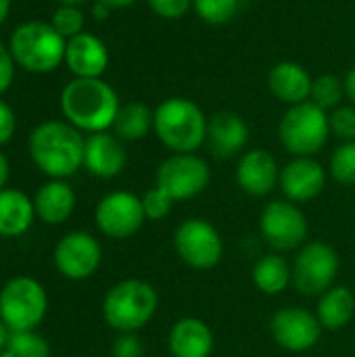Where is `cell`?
Wrapping results in <instances>:
<instances>
[{
    "label": "cell",
    "mask_w": 355,
    "mask_h": 357,
    "mask_svg": "<svg viewBox=\"0 0 355 357\" xmlns=\"http://www.w3.org/2000/svg\"><path fill=\"white\" fill-rule=\"evenodd\" d=\"M86 138L65 119H46L38 123L27 140L33 165L48 180H67L84 167Z\"/></svg>",
    "instance_id": "1"
},
{
    "label": "cell",
    "mask_w": 355,
    "mask_h": 357,
    "mask_svg": "<svg viewBox=\"0 0 355 357\" xmlns=\"http://www.w3.org/2000/svg\"><path fill=\"white\" fill-rule=\"evenodd\" d=\"M61 113L80 132H109L119 111V96L103 77H73L59 96Z\"/></svg>",
    "instance_id": "2"
},
{
    "label": "cell",
    "mask_w": 355,
    "mask_h": 357,
    "mask_svg": "<svg viewBox=\"0 0 355 357\" xmlns=\"http://www.w3.org/2000/svg\"><path fill=\"white\" fill-rule=\"evenodd\" d=\"M207 117L188 98H165L155 109L153 132L172 153H197L207 140Z\"/></svg>",
    "instance_id": "3"
},
{
    "label": "cell",
    "mask_w": 355,
    "mask_h": 357,
    "mask_svg": "<svg viewBox=\"0 0 355 357\" xmlns=\"http://www.w3.org/2000/svg\"><path fill=\"white\" fill-rule=\"evenodd\" d=\"M6 46L17 67L29 73H50L65 63L67 40L50 23L33 19L13 29Z\"/></svg>",
    "instance_id": "4"
},
{
    "label": "cell",
    "mask_w": 355,
    "mask_h": 357,
    "mask_svg": "<svg viewBox=\"0 0 355 357\" xmlns=\"http://www.w3.org/2000/svg\"><path fill=\"white\" fill-rule=\"evenodd\" d=\"M159 307L155 287L140 278H126L113 284L103 299V318L117 333H138Z\"/></svg>",
    "instance_id": "5"
},
{
    "label": "cell",
    "mask_w": 355,
    "mask_h": 357,
    "mask_svg": "<svg viewBox=\"0 0 355 357\" xmlns=\"http://www.w3.org/2000/svg\"><path fill=\"white\" fill-rule=\"evenodd\" d=\"M48 314V293L31 276H13L0 289V320L8 333L36 331Z\"/></svg>",
    "instance_id": "6"
},
{
    "label": "cell",
    "mask_w": 355,
    "mask_h": 357,
    "mask_svg": "<svg viewBox=\"0 0 355 357\" xmlns=\"http://www.w3.org/2000/svg\"><path fill=\"white\" fill-rule=\"evenodd\" d=\"M328 136V113L312 100L289 107L278 126V138L282 146L295 157L316 155L326 144Z\"/></svg>",
    "instance_id": "7"
},
{
    "label": "cell",
    "mask_w": 355,
    "mask_h": 357,
    "mask_svg": "<svg viewBox=\"0 0 355 357\" xmlns=\"http://www.w3.org/2000/svg\"><path fill=\"white\" fill-rule=\"evenodd\" d=\"M293 270V287L305 297H320L331 287H335V278L339 272V255L337 251L322 241L305 243L291 266Z\"/></svg>",
    "instance_id": "8"
},
{
    "label": "cell",
    "mask_w": 355,
    "mask_h": 357,
    "mask_svg": "<svg viewBox=\"0 0 355 357\" xmlns=\"http://www.w3.org/2000/svg\"><path fill=\"white\" fill-rule=\"evenodd\" d=\"M211 180V169L197 153H174L157 167V188L174 203L199 197Z\"/></svg>",
    "instance_id": "9"
},
{
    "label": "cell",
    "mask_w": 355,
    "mask_h": 357,
    "mask_svg": "<svg viewBox=\"0 0 355 357\" xmlns=\"http://www.w3.org/2000/svg\"><path fill=\"white\" fill-rule=\"evenodd\" d=\"M174 249L178 257L192 270H211L222 261L224 241L211 222L190 218L176 228Z\"/></svg>",
    "instance_id": "10"
},
{
    "label": "cell",
    "mask_w": 355,
    "mask_h": 357,
    "mask_svg": "<svg viewBox=\"0 0 355 357\" xmlns=\"http://www.w3.org/2000/svg\"><path fill=\"white\" fill-rule=\"evenodd\" d=\"M259 232L268 247L274 251L301 249L308 236V218L291 201H272L259 215Z\"/></svg>",
    "instance_id": "11"
},
{
    "label": "cell",
    "mask_w": 355,
    "mask_h": 357,
    "mask_svg": "<svg viewBox=\"0 0 355 357\" xmlns=\"http://www.w3.org/2000/svg\"><path fill=\"white\" fill-rule=\"evenodd\" d=\"M142 199L130 190H113L105 195L94 209V224L107 236L123 241L134 236L144 224Z\"/></svg>",
    "instance_id": "12"
},
{
    "label": "cell",
    "mask_w": 355,
    "mask_h": 357,
    "mask_svg": "<svg viewBox=\"0 0 355 357\" xmlns=\"http://www.w3.org/2000/svg\"><path fill=\"white\" fill-rule=\"evenodd\" d=\"M103 261L100 243L84 230H73L61 236L52 249V264L67 280H86L94 276Z\"/></svg>",
    "instance_id": "13"
},
{
    "label": "cell",
    "mask_w": 355,
    "mask_h": 357,
    "mask_svg": "<svg viewBox=\"0 0 355 357\" xmlns=\"http://www.w3.org/2000/svg\"><path fill=\"white\" fill-rule=\"evenodd\" d=\"M322 324L316 314L291 305L278 310L270 320V333L278 347L291 351V354H303L310 351L322 335Z\"/></svg>",
    "instance_id": "14"
},
{
    "label": "cell",
    "mask_w": 355,
    "mask_h": 357,
    "mask_svg": "<svg viewBox=\"0 0 355 357\" xmlns=\"http://www.w3.org/2000/svg\"><path fill=\"white\" fill-rule=\"evenodd\" d=\"M324 184L326 172L312 157H295L280 169L278 186L291 203H308L316 199L324 190Z\"/></svg>",
    "instance_id": "15"
},
{
    "label": "cell",
    "mask_w": 355,
    "mask_h": 357,
    "mask_svg": "<svg viewBox=\"0 0 355 357\" xmlns=\"http://www.w3.org/2000/svg\"><path fill=\"white\" fill-rule=\"evenodd\" d=\"M128 153L123 140L111 132L88 134L84 146V167L100 180H111L126 169Z\"/></svg>",
    "instance_id": "16"
},
{
    "label": "cell",
    "mask_w": 355,
    "mask_h": 357,
    "mask_svg": "<svg viewBox=\"0 0 355 357\" xmlns=\"http://www.w3.org/2000/svg\"><path fill=\"white\" fill-rule=\"evenodd\" d=\"M280 180L276 159L266 149L247 151L236 165V184L249 197H268Z\"/></svg>",
    "instance_id": "17"
},
{
    "label": "cell",
    "mask_w": 355,
    "mask_h": 357,
    "mask_svg": "<svg viewBox=\"0 0 355 357\" xmlns=\"http://www.w3.org/2000/svg\"><path fill=\"white\" fill-rule=\"evenodd\" d=\"M65 65L73 77H103L109 67V48L98 36L82 31L67 40Z\"/></svg>",
    "instance_id": "18"
},
{
    "label": "cell",
    "mask_w": 355,
    "mask_h": 357,
    "mask_svg": "<svg viewBox=\"0 0 355 357\" xmlns=\"http://www.w3.org/2000/svg\"><path fill=\"white\" fill-rule=\"evenodd\" d=\"M205 142L216 159H230L249 142V126L241 115L232 111L213 113L207 121Z\"/></svg>",
    "instance_id": "19"
},
{
    "label": "cell",
    "mask_w": 355,
    "mask_h": 357,
    "mask_svg": "<svg viewBox=\"0 0 355 357\" xmlns=\"http://www.w3.org/2000/svg\"><path fill=\"white\" fill-rule=\"evenodd\" d=\"M31 199L36 218L48 226H59L67 222L73 215L77 203L75 190L67 180H46Z\"/></svg>",
    "instance_id": "20"
},
{
    "label": "cell",
    "mask_w": 355,
    "mask_h": 357,
    "mask_svg": "<svg viewBox=\"0 0 355 357\" xmlns=\"http://www.w3.org/2000/svg\"><path fill=\"white\" fill-rule=\"evenodd\" d=\"M167 347L172 357H209L213 333L201 318H180L167 335Z\"/></svg>",
    "instance_id": "21"
},
{
    "label": "cell",
    "mask_w": 355,
    "mask_h": 357,
    "mask_svg": "<svg viewBox=\"0 0 355 357\" xmlns=\"http://www.w3.org/2000/svg\"><path fill=\"white\" fill-rule=\"evenodd\" d=\"M314 77L295 61H280L268 73L270 92L289 107L310 100Z\"/></svg>",
    "instance_id": "22"
},
{
    "label": "cell",
    "mask_w": 355,
    "mask_h": 357,
    "mask_svg": "<svg viewBox=\"0 0 355 357\" xmlns=\"http://www.w3.org/2000/svg\"><path fill=\"white\" fill-rule=\"evenodd\" d=\"M36 220L33 199L27 192L6 186L0 190V236L19 238L23 236Z\"/></svg>",
    "instance_id": "23"
},
{
    "label": "cell",
    "mask_w": 355,
    "mask_h": 357,
    "mask_svg": "<svg viewBox=\"0 0 355 357\" xmlns=\"http://www.w3.org/2000/svg\"><path fill=\"white\" fill-rule=\"evenodd\" d=\"M354 314V293L347 287H343V284H335V287H331L326 293H322L318 297L316 316H318L322 328H326V331H341V328H345L352 322Z\"/></svg>",
    "instance_id": "24"
},
{
    "label": "cell",
    "mask_w": 355,
    "mask_h": 357,
    "mask_svg": "<svg viewBox=\"0 0 355 357\" xmlns=\"http://www.w3.org/2000/svg\"><path fill=\"white\" fill-rule=\"evenodd\" d=\"M155 111H151L144 102H128L121 105L117 111V117L113 121V134L123 142H138L149 136L153 130Z\"/></svg>",
    "instance_id": "25"
},
{
    "label": "cell",
    "mask_w": 355,
    "mask_h": 357,
    "mask_svg": "<svg viewBox=\"0 0 355 357\" xmlns=\"http://www.w3.org/2000/svg\"><path fill=\"white\" fill-rule=\"evenodd\" d=\"M253 284L264 295H280L293 282V270L289 261L278 253L262 255L253 266Z\"/></svg>",
    "instance_id": "26"
},
{
    "label": "cell",
    "mask_w": 355,
    "mask_h": 357,
    "mask_svg": "<svg viewBox=\"0 0 355 357\" xmlns=\"http://www.w3.org/2000/svg\"><path fill=\"white\" fill-rule=\"evenodd\" d=\"M343 96H345L343 79H339V77L333 75V73H324V75L316 77L314 84H312L310 100H312L314 105H318L320 109H324V111L337 109L339 102L343 100Z\"/></svg>",
    "instance_id": "27"
},
{
    "label": "cell",
    "mask_w": 355,
    "mask_h": 357,
    "mask_svg": "<svg viewBox=\"0 0 355 357\" xmlns=\"http://www.w3.org/2000/svg\"><path fill=\"white\" fill-rule=\"evenodd\" d=\"M6 349L13 357H52L48 341L36 331L27 333H10Z\"/></svg>",
    "instance_id": "28"
},
{
    "label": "cell",
    "mask_w": 355,
    "mask_h": 357,
    "mask_svg": "<svg viewBox=\"0 0 355 357\" xmlns=\"http://www.w3.org/2000/svg\"><path fill=\"white\" fill-rule=\"evenodd\" d=\"M328 174L333 180H337L343 186H354L355 184V140L352 142H341L335 153L331 155L328 163Z\"/></svg>",
    "instance_id": "29"
},
{
    "label": "cell",
    "mask_w": 355,
    "mask_h": 357,
    "mask_svg": "<svg viewBox=\"0 0 355 357\" xmlns=\"http://www.w3.org/2000/svg\"><path fill=\"white\" fill-rule=\"evenodd\" d=\"M241 0H192V8L209 25H224L239 13Z\"/></svg>",
    "instance_id": "30"
},
{
    "label": "cell",
    "mask_w": 355,
    "mask_h": 357,
    "mask_svg": "<svg viewBox=\"0 0 355 357\" xmlns=\"http://www.w3.org/2000/svg\"><path fill=\"white\" fill-rule=\"evenodd\" d=\"M50 25L65 38H73L77 33L84 31V25H86V17L82 13L80 6H59L54 13H52V19H50Z\"/></svg>",
    "instance_id": "31"
},
{
    "label": "cell",
    "mask_w": 355,
    "mask_h": 357,
    "mask_svg": "<svg viewBox=\"0 0 355 357\" xmlns=\"http://www.w3.org/2000/svg\"><path fill=\"white\" fill-rule=\"evenodd\" d=\"M331 134L341 138L343 142L355 140V107H337L328 113Z\"/></svg>",
    "instance_id": "32"
},
{
    "label": "cell",
    "mask_w": 355,
    "mask_h": 357,
    "mask_svg": "<svg viewBox=\"0 0 355 357\" xmlns=\"http://www.w3.org/2000/svg\"><path fill=\"white\" fill-rule=\"evenodd\" d=\"M142 207H144V215L146 220H153V222H159V220H165L174 207V201L161 190V188H149L142 197Z\"/></svg>",
    "instance_id": "33"
},
{
    "label": "cell",
    "mask_w": 355,
    "mask_h": 357,
    "mask_svg": "<svg viewBox=\"0 0 355 357\" xmlns=\"http://www.w3.org/2000/svg\"><path fill=\"white\" fill-rule=\"evenodd\" d=\"M146 2L155 15L169 21L182 19L192 8V0H146Z\"/></svg>",
    "instance_id": "34"
},
{
    "label": "cell",
    "mask_w": 355,
    "mask_h": 357,
    "mask_svg": "<svg viewBox=\"0 0 355 357\" xmlns=\"http://www.w3.org/2000/svg\"><path fill=\"white\" fill-rule=\"evenodd\" d=\"M113 357H144V345L136 333H119L111 347Z\"/></svg>",
    "instance_id": "35"
},
{
    "label": "cell",
    "mask_w": 355,
    "mask_h": 357,
    "mask_svg": "<svg viewBox=\"0 0 355 357\" xmlns=\"http://www.w3.org/2000/svg\"><path fill=\"white\" fill-rule=\"evenodd\" d=\"M15 69H17V65L13 61V54L8 50V46L0 42V96L13 86Z\"/></svg>",
    "instance_id": "36"
},
{
    "label": "cell",
    "mask_w": 355,
    "mask_h": 357,
    "mask_svg": "<svg viewBox=\"0 0 355 357\" xmlns=\"http://www.w3.org/2000/svg\"><path fill=\"white\" fill-rule=\"evenodd\" d=\"M17 130V117L13 107L0 98V146H4L6 142H10V138L15 136Z\"/></svg>",
    "instance_id": "37"
},
{
    "label": "cell",
    "mask_w": 355,
    "mask_h": 357,
    "mask_svg": "<svg viewBox=\"0 0 355 357\" xmlns=\"http://www.w3.org/2000/svg\"><path fill=\"white\" fill-rule=\"evenodd\" d=\"M8 178H10V163H8L6 155L0 151V190H2V188H6Z\"/></svg>",
    "instance_id": "38"
},
{
    "label": "cell",
    "mask_w": 355,
    "mask_h": 357,
    "mask_svg": "<svg viewBox=\"0 0 355 357\" xmlns=\"http://www.w3.org/2000/svg\"><path fill=\"white\" fill-rule=\"evenodd\" d=\"M343 86H345V96L355 105V67L347 71V75L343 79Z\"/></svg>",
    "instance_id": "39"
},
{
    "label": "cell",
    "mask_w": 355,
    "mask_h": 357,
    "mask_svg": "<svg viewBox=\"0 0 355 357\" xmlns=\"http://www.w3.org/2000/svg\"><path fill=\"white\" fill-rule=\"evenodd\" d=\"M92 15H94V17H96L98 21H105V19H107V17L111 15V8L94 0V6H92Z\"/></svg>",
    "instance_id": "40"
},
{
    "label": "cell",
    "mask_w": 355,
    "mask_h": 357,
    "mask_svg": "<svg viewBox=\"0 0 355 357\" xmlns=\"http://www.w3.org/2000/svg\"><path fill=\"white\" fill-rule=\"evenodd\" d=\"M96 2H100V4H105V6H109L111 10L113 8H126V6H132L134 2H138V0H96Z\"/></svg>",
    "instance_id": "41"
},
{
    "label": "cell",
    "mask_w": 355,
    "mask_h": 357,
    "mask_svg": "<svg viewBox=\"0 0 355 357\" xmlns=\"http://www.w3.org/2000/svg\"><path fill=\"white\" fill-rule=\"evenodd\" d=\"M10 6H13V0H0V25L6 21V17L10 13Z\"/></svg>",
    "instance_id": "42"
},
{
    "label": "cell",
    "mask_w": 355,
    "mask_h": 357,
    "mask_svg": "<svg viewBox=\"0 0 355 357\" xmlns=\"http://www.w3.org/2000/svg\"><path fill=\"white\" fill-rule=\"evenodd\" d=\"M8 337H10V333H8V328L4 326V322L0 320V351L6 347V343H8Z\"/></svg>",
    "instance_id": "43"
},
{
    "label": "cell",
    "mask_w": 355,
    "mask_h": 357,
    "mask_svg": "<svg viewBox=\"0 0 355 357\" xmlns=\"http://www.w3.org/2000/svg\"><path fill=\"white\" fill-rule=\"evenodd\" d=\"M56 2H59V6H82L88 0H56Z\"/></svg>",
    "instance_id": "44"
},
{
    "label": "cell",
    "mask_w": 355,
    "mask_h": 357,
    "mask_svg": "<svg viewBox=\"0 0 355 357\" xmlns=\"http://www.w3.org/2000/svg\"><path fill=\"white\" fill-rule=\"evenodd\" d=\"M0 357H13V356H10V351H8V349L4 347V349L0 351Z\"/></svg>",
    "instance_id": "45"
}]
</instances>
